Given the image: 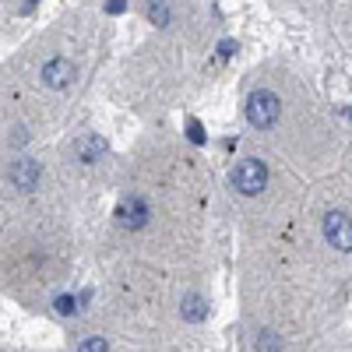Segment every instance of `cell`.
Masks as SVG:
<instances>
[{
    "label": "cell",
    "mask_w": 352,
    "mask_h": 352,
    "mask_svg": "<svg viewBox=\"0 0 352 352\" xmlns=\"http://www.w3.org/2000/svg\"><path fill=\"white\" fill-rule=\"evenodd\" d=\"M116 219H120L124 229H141L152 219V212H148V204H144V197H124L120 208H116Z\"/></svg>",
    "instance_id": "5"
},
{
    "label": "cell",
    "mask_w": 352,
    "mask_h": 352,
    "mask_svg": "<svg viewBox=\"0 0 352 352\" xmlns=\"http://www.w3.org/2000/svg\"><path fill=\"white\" fill-rule=\"evenodd\" d=\"M148 18H152V25H169V8L166 4H152Z\"/></svg>",
    "instance_id": "11"
},
{
    "label": "cell",
    "mask_w": 352,
    "mask_h": 352,
    "mask_svg": "<svg viewBox=\"0 0 352 352\" xmlns=\"http://www.w3.org/2000/svg\"><path fill=\"white\" fill-rule=\"evenodd\" d=\"M229 184H232V190H240L247 197H257L264 187H268V166H264L261 159H243V162L232 166Z\"/></svg>",
    "instance_id": "2"
},
{
    "label": "cell",
    "mask_w": 352,
    "mask_h": 352,
    "mask_svg": "<svg viewBox=\"0 0 352 352\" xmlns=\"http://www.w3.org/2000/svg\"><path fill=\"white\" fill-rule=\"evenodd\" d=\"M324 240L342 254L352 250V219L345 212H328L324 215Z\"/></svg>",
    "instance_id": "3"
},
{
    "label": "cell",
    "mask_w": 352,
    "mask_h": 352,
    "mask_svg": "<svg viewBox=\"0 0 352 352\" xmlns=\"http://www.w3.org/2000/svg\"><path fill=\"white\" fill-rule=\"evenodd\" d=\"M187 134H190L197 144H204V131H201V124H197V120H190V124H187Z\"/></svg>",
    "instance_id": "13"
},
{
    "label": "cell",
    "mask_w": 352,
    "mask_h": 352,
    "mask_svg": "<svg viewBox=\"0 0 352 352\" xmlns=\"http://www.w3.org/2000/svg\"><path fill=\"white\" fill-rule=\"evenodd\" d=\"M124 11V0H109V14H120Z\"/></svg>",
    "instance_id": "14"
},
{
    "label": "cell",
    "mask_w": 352,
    "mask_h": 352,
    "mask_svg": "<svg viewBox=\"0 0 352 352\" xmlns=\"http://www.w3.org/2000/svg\"><path fill=\"white\" fill-rule=\"evenodd\" d=\"M53 307H56V314H64V317L78 310V303H74V296H56V303H53Z\"/></svg>",
    "instance_id": "12"
},
{
    "label": "cell",
    "mask_w": 352,
    "mask_h": 352,
    "mask_svg": "<svg viewBox=\"0 0 352 352\" xmlns=\"http://www.w3.org/2000/svg\"><path fill=\"white\" fill-rule=\"evenodd\" d=\"M74 152H78L81 162H99V159L106 155V141H102L99 134H85V138L78 141V148H74Z\"/></svg>",
    "instance_id": "7"
},
{
    "label": "cell",
    "mask_w": 352,
    "mask_h": 352,
    "mask_svg": "<svg viewBox=\"0 0 352 352\" xmlns=\"http://www.w3.org/2000/svg\"><path fill=\"white\" fill-rule=\"evenodd\" d=\"M11 184L18 190H36V184H39V162L36 159H18L11 166Z\"/></svg>",
    "instance_id": "6"
},
{
    "label": "cell",
    "mask_w": 352,
    "mask_h": 352,
    "mask_svg": "<svg viewBox=\"0 0 352 352\" xmlns=\"http://www.w3.org/2000/svg\"><path fill=\"white\" fill-rule=\"evenodd\" d=\"M74 78H78V67L67 60V56H53V60L43 67V85H46V88H56V92H60V88H67Z\"/></svg>",
    "instance_id": "4"
},
{
    "label": "cell",
    "mask_w": 352,
    "mask_h": 352,
    "mask_svg": "<svg viewBox=\"0 0 352 352\" xmlns=\"http://www.w3.org/2000/svg\"><path fill=\"white\" fill-rule=\"evenodd\" d=\"M257 352H282V338H278L275 331L264 328V331L257 335Z\"/></svg>",
    "instance_id": "9"
},
{
    "label": "cell",
    "mask_w": 352,
    "mask_h": 352,
    "mask_svg": "<svg viewBox=\"0 0 352 352\" xmlns=\"http://www.w3.org/2000/svg\"><path fill=\"white\" fill-rule=\"evenodd\" d=\"M78 352H109V345H106V338H85L78 345Z\"/></svg>",
    "instance_id": "10"
},
{
    "label": "cell",
    "mask_w": 352,
    "mask_h": 352,
    "mask_svg": "<svg viewBox=\"0 0 352 352\" xmlns=\"http://www.w3.org/2000/svg\"><path fill=\"white\" fill-rule=\"evenodd\" d=\"M282 116V99L275 92H268V88H257V92L247 96V120L257 127V131H268L278 124Z\"/></svg>",
    "instance_id": "1"
},
{
    "label": "cell",
    "mask_w": 352,
    "mask_h": 352,
    "mask_svg": "<svg viewBox=\"0 0 352 352\" xmlns=\"http://www.w3.org/2000/svg\"><path fill=\"white\" fill-rule=\"evenodd\" d=\"M180 314H184V320H194V324H197V320L208 317V300H204V296H187Z\"/></svg>",
    "instance_id": "8"
}]
</instances>
